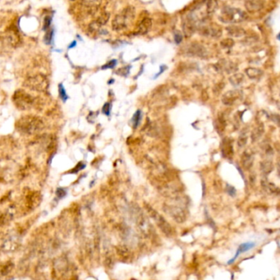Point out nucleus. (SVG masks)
<instances>
[{"label": "nucleus", "mask_w": 280, "mask_h": 280, "mask_svg": "<svg viewBox=\"0 0 280 280\" xmlns=\"http://www.w3.org/2000/svg\"><path fill=\"white\" fill-rule=\"evenodd\" d=\"M23 85L34 92H44L48 88V82L44 76L41 75H36L28 77Z\"/></svg>", "instance_id": "nucleus-5"}, {"label": "nucleus", "mask_w": 280, "mask_h": 280, "mask_svg": "<svg viewBox=\"0 0 280 280\" xmlns=\"http://www.w3.org/2000/svg\"><path fill=\"white\" fill-rule=\"evenodd\" d=\"M189 51L193 54H195L197 56L203 57L206 53V51L205 48L202 47L201 44H193L191 45V48Z\"/></svg>", "instance_id": "nucleus-21"}, {"label": "nucleus", "mask_w": 280, "mask_h": 280, "mask_svg": "<svg viewBox=\"0 0 280 280\" xmlns=\"http://www.w3.org/2000/svg\"><path fill=\"white\" fill-rule=\"evenodd\" d=\"M260 184H261V186H262L263 189H264L266 193H270V194H278V195H280V188H278L274 184H273L271 182H269V180L266 179L265 176L261 179Z\"/></svg>", "instance_id": "nucleus-12"}, {"label": "nucleus", "mask_w": 280, "mask_h": 280, "mask_svg": "<svg viewBox=\"0 0 280 280\" xmlns=\"http://www.w3.org/2000/svg\"><path fill=\"white\" fill-rule=\"evenodd\" d=\"M260 169L261 173L264 176L266 177L267 175H269L273 170V164L272 161L270 160H264V161H260Z\"/></svg>", "instance_id": "nucleus-16"}, {"label": "nucleus", "mask_w": 280, "mask_h": 280, "mask_svg": "<svg viewBox=\"0 0 280 280\" xmlns=\"http://www.w3.org/2000/svg\"><path fill=\"white\" fill-rule=\"evenodd\" d=\"M160 71H159V73H157V76H155V78H157V76H159L161 74V73H162V72L164 71H165V70L166 69V66H161V68H160Z\"/></svg>", "instance_id": "nucleus-38"}, {"label": "nucleus", "mask_w": 280, "mask_h": 280, "mask_svg": "<svg viewBox=\"0 0 280 280\" xmlns=\"http://www.w3.org/2000/svg\"><path fill=\"white\" fill-rule=\"evenodd\" d=\"M12 103L18 110L28 111L35 104V98L24 90H17L12 95Z\"/></svg>", "instance_id": "nucleus-3"}, {"label": "nucleus", "mask_w": 280, "mask_h": 280, "mask_svg": "<svg viewBox=\"0 0 280 280\" xmlns=\"http://www.w3.org/2000/svg\"><path fill=\"white\" fill-rule=\"evenodd\" d=\"M52 23V18L51 16H46L44 18V27H43V30H48V28L50 27Z\"/></svg>", "instance_id": "nucleus-32"}, {"label": "nucleus", "mask_w": 280, "mask_h": 280, "mask_svg": "<svg viewBox=\"0 0 280 280\" xmlns=\"http://www.w3.org/2000/svg\"><path fill=\"white\" fill-rule=\"evenodd\" d=\"M245 7L250 12H255L262 8L263 2L261 0H247L245 2Z\"/></svg>", "instance_id": "nucleus-15"}, {"label": "nucleus", "mask_w": 280, "mask_h": 280, "mask_svg": "<svg viewBox=\"0 0 280 280\" xmlns=\"http://www.w3.org/2000/svg\"><path fill=\"white\" fill-rule=\"evenodd\" d=\"M264 133V126L262 122H260L251 131V139L252 143L259 141Z\"/></svg>", "instance_id": "nucleus-13"}, {"label": "nucleus", "mask_w": 280, "mask_h": 280, "mask_svg": "<svg viewBox=\"0 0 280 280\" xmlns=\"http://www.w3.org/2000/svg\"><path fill=\"white\" fill-rule=\"evenodd\" d=\"M59 94H60L61 99H62L64 102H65L66 100L68 99L67 94V92H66L65 89H64V87H63L62 85H59Z\"/></svg>", "instance_id": "nucleus-31"}, {"label": "nucleus", "mask_w": 280, "mask_h": 280, "mask_svg": "<svg viewBox=\"0 0 280 280\" xmlns=\"http://www.w3.org/2000/svg\"><path fill=\"white\" fill-rule=\"evenodd\" d=\"M276 166H277V172H278V177L280 178V157H278V159H277Z\"/></svg>", "instance_id": "nucleus-37"}, {"label": "nucleus", "mask_w": 280, "mask_h": 280, "mask_svg": "<svg viewBox=\"0 0 280 280\" xmlns=\"http://www.w3.org/2000/svg\"><path fill=\"white\" fill-rule=\"evenodd\" d=\"M174 39H175V42L177 44H179L183 40V34H182L181 32L179 31V30H175L174 32Z\"/></svg>", "instance_id": "nucleus-30"}, {"label": "nucleus", "mask_w": 280, "mask_h": 280, "mask_svg": "<svg viewBox=\"0 0 280 280\" xmlns=\"http://www.w3.org/2000/svg\"><path fill=\"white\" fill-rule=\"evenodd\" d=\"M227 192L232 197H234L236 195V189L231 185H227Z\"/></svg>", "instance_id": "nucleus-35"}, {"label": "nucleus", "mask_w": 280, "mask_h": 280, "mask_svg": "<svg viewBox=\"0 0 280 280\" xmlns=\"http://www.w3.org/2000/svg\"><path fill=\"white\" fill-rule=\"evenodd\" d=\"M40 195L38 192L35 191H30L25 195V205L27 208L34 209L39 204Z\"/></svg>", "instance_id": "nucleus-10"}, {"label": "nucleus", "mask_w": 280, "mask_h": 280, "mask_svg": "<svg viewBox=\"0 0 280 280\" xmlns=\"http://www.w3.org/2000/svg\"><path fill=\"white\" fill-rule=\"evenodd\" d=\"M42 119L34 115H25L16 122V129L21 135L31 136L38 134L44 129Z\"/></svg>", "instance_id": "nucleus-1"}, {"label": "nucleus", "mask_w": 280, "mask_h": 280, "mask_svg": "<svg viewBox=\"0 0 280 280\" xmlns=\"http://www.w3.org/2000/svg\"><path fill=\"white\" fill-rule=\"evenodd\" d=\"M242 92L241 90H230V91H228L226 94H224L223 96V99H222V101L223 103L225 104V105H233L235 103L242 99Z\"/></svg>", "instance_id": "nucleus-9"}, {"label": "nucleus", "mask_w": 280, "mask_h": 280, "mask_svg": "<svg viewBox=\"0 0 280 280\" xmlns=\"http://www.w3.org/2000/svg\"><path fill=\"white\" fill-rule=\"evenodd\" d=\"M222 152L224 157L227 158H231L233 155V144H231V142L229 141V139H225L223 143V147H222Z\"/></svg>", "instance_id": "nucleus-19"}, {"label": "nucleus", "mask_w": 280, "mask_h": 280, "mask_svg": "<svg viewBox=\"0 0 280 280\" xmlns=\"http://www.w3.org/2000/svg\"><path fill=\"white\" fill-rule=\"evenodd\" d=\"M255 246H256V242H254V241H248V242H245L242 244H240L238 246V249H237V251H236V253L234 254L233 255V257L232 259L227 262V264H233V263L235 262V260L239 257L240 255H242V254H244L247 251H251L252 250L253 248H255Z\"/></svg>", "instance_id": "nucleus-8"}, {"label": "nucleus", "mask_w": 280, "mask_h": 280, "mask_svg": "<svg viewBox=\"0 0 280 280\" xmlns=\"http://www.w3.org/2000/svg\"><path fill=\"white\" fill-rule=\"evenodd\" d=\"M153 25V21L151 20V18L149 17H145L144 18L142 21L140 22L139 25V33L141 34H144L146 33H148L149 31V30L151 29Z\"/></svg>", "instance_id": "nucleus-17"}, {"label": "nucleus", "mask_w": 280, "mask_h": 280, "mask_svg": "<svg viewBox=\"0 0 280 280\" xmlns=\"http://www.w3.org/2000/svg\"><path fill=\"white\" fill-rule=\"evenodd\" d=\"M217 7L218 2L216 0H206V9L208 15L212 14L217 9Z\"/></svg>", "instance_id": "nucleus-24"}, {"label": "nucleus", "mask_w": 280, "mask_h": 280, "mask_svg": "<svg viewBox=\"0 0 280 280\" xmlns=\"http://www.w3.org/2000/svg\"><path fill=\"white\" fill-rule=\"evenodd\" d=\"M247 132L246 131H243V132L241 133V135H239L238 139V146L239 148H244L245 146L247 144V139H248V137H247Z\"/></svg>", "instance_id": "nucleus-25"}, {"label": "nucleus", "mask_w": 280, "mask_h": 280, "mask_svg": "<svg viewBox=\"0 0 280 280\" xmlns=\"http://www.w3.org/2000/svg\"><path fill=\"white\" fill-rule=\"evenodd\" d=\"M230 83L234 86V87H238L242 85L244 81V76L241 73H236L233 74L232 76L229 78Z\"/></svg>", "instance_id": "nucleus-22"}, {"label": "nucleus", "mask_w": 280, "mask_h": 280, "mask_svg": "<svg viewBox=\"0 0 280 280\" xmlns=\"http://www.w3.org/2000/svg\"><path fill=\"white\" fill-rule=\"evenodd\" d=\"M245 72H246V76H248V78L251 79V80H258V79H260V77L262 76L263 75V71L255 67L246 68Z\"/></svg>", "instance_id": "nucleus-18"}, {"label": "nucleus", "mask_w": 280, "mask_h": 280, "mask_svg": "<svg viewBox=\"0 0 280 280\" xmlns=\"http://www.w3.org/2000/svg\"><path fill=\"white\" fill-rule=\"evenodd\" d=\"M76 41H73V42L70 44V46L68 47V48H72L76 47Z\"/></svg>", "instance_id": "nucleus-39"}, {"label": "nucleus", "mask_w": 280, "mask_h": 280, "mask_svg": "<svg viewBox=\"0 0 280 280\" xmlns=\"http://www.w3.org/2000/svg\"><path fill=\"white\" fill-rule=\"evenodd\" d=\"M109 18H110V13L108 12V11H104V12H103L99 17L97 18L96 21H95L94 22H95V24H96L99 27L103 26V25H106V24L108 22Z\"/></svg>", "instance_id": "nucleus-23"}, {"label": "nucleus", "mask_w": 280, "mask_h": 280, "mask_svg": "<svg viewBox=\"0 0 280 280\" xmlns=\"http://www.w3.org/2000/svg\"><path fill=\"white\" fill-rule=\"evenodd\" d=\"M53 38V30H50L47 31V33H46V34H45L44 36L45 44L48 45H49L52 43Z\"/></svg>", "instance_id": "nucleus-28"}, {"label": "nucleus", "mask_w": 280, "mask_h": 280, "mask_svg": "<svg viewBox=\"0 0 280 280\" xmlns=\"http://www.w3.org/2000/svg\"><path fill=\"white\" fill-rule=\"evenodd\" d=\"M71 1H76V0H71Z\"/></svg>", "instance_id": "nucleus-41"}, {"label": "nucleus", "mask_w": 280, "mask_h": 280, "mask_svg": "<svg viewBox=\"0 0 280 280\" xmlns=\"http://www.w3.org/2000/svg\"><path fill=\"white\" fill-rule=\"evenodd\" d=\"M277 38H278V39H279V40H280V33H279V34H278V37H277Z\"/></svg>", "instance_id": "nucleus-40"}, {"label": "nucleus", "mask_w": 280, "mask_h": 280, "mask_svg": "<svg viewBox=\"0 0 280 280\" xmlns=\"http://www.w3.org/2000/svg\"><path fill=\"white\" fill-rule=\"evenodd\" d=\"M262 149L264 151V154L269 157V156H273V149L271 146L268 144H263L262 145Z\"/></svg>", "instance_id": "nucleus-27"}, {"label": "nucleus", "mask_w": 280, "mask_h": 280, "mask_svg": "<svg viewBox=\"0 0 280 280\" xmlns=\"http://www.w3.org/2000/svg\"><path fill=\"white\" fill-rule=\"evenodd\" d=\"M255 156L252 151L250 149H246L243 152L241 157V162H242V167L246 170H249L253 166Z\"/></svg>", "instance_id": "nucleus-11"}, {"label": "nucleus", "mask_w": 280, "mask_h": 280, "mask_svg": "<svg viewBox=\"0 0 280 280\" xmlns=\"http://www.w3.org/2000/svg\"><path fill=\"white\" fill-rule=\"evenodd\" d=\"M227 31L230 35L233 37H242L245 34V30L241 27L235 26V25H230V26L227 27Z\"/></svg>", "instance_id": "nucleus-20"}, {"label": "nucleus", "mask_w": 280, "mask_h": 280, "mask_svg": "<svg viewBox=\"0 0 280 280\" xmlns=\"http://www.w3.org/2000/svg\"><path fill=\"white\" fill-rule=\"evenodd\" d=\"M220 44L223 48H232L234 45V41H233V39H230V38H227V39H224L223 40L220 42Z\"/></svg>", "instance_id": "nucleus-26"}, {"label": "nucleus", "mask_w": 280, "mask_h": 280, "mask_svg": "<svg viewBox=\"0 0 280 280\" xmlns=\"http://www.w3.org/2000/svg\"><path fill=\"white\" fill-rule=\"evenodd\" d=\"M135 17V8L132 6L126 7L112 21V29L116 31L122 30L130 25Z\"/></svg>", "instance_id": "nucleus-2"}, {"label": "nucleus", "mask_w": 280, "mask_h": 280, "mask_svg": "<svg viewBox=\"0 0 280 280\" xmlns=\"http://www.w3.org/2000/svg\"><path fill=\"white\" fill-rule=\"evenodd\" d=\"M57 195L58 197H60V198H62L66 195V192L62 188H58L57 191Z\"/></svg>", "instance_id": "nucleus-36"}, {"label": "nucleus", "mask_w": 280, "mask_h": 280, "mask_svg": "<svg viewBox=\"0 0 280 280\" xmlns=\"http://www.w3.org/2000/svg\"><path fill=\"white\" fill-rule=\"evenodd\" d=\"M206 21L200 23L197 29L198 32L202 35L206 36V37H211V38H219L222 34V29L217 24L215 23H206Z\"/></svg>", "instance_id": "nucleus-6"}, {"label": "nucleus", "mask_w": 280, "mask_h": 280, "mask_svg": "<svg viewBox=\"0 0 280 280\" xmlns=\"http://www.w3.org/2000/svg\"><path fill=\"white\" fill-rule=\"evenodd\" d=\"M197 25H198L195 21L193 20L189 15H187L183 19V22H182V28H183L184 35L186 37H191L197 29Z\"/></svg>", "instance_id": "nucleus-7"}, {"label": "nucleus", "mask_w": 280, "mask_h": 280, "mask_svg": "<svg viewBox=\"0 0 280 280\" xmlns=\"http://www.w3.org/2000/svg\"><path fill=\"white\" fill-rule=\"evenodd\" d=\"M244 11L238 8L225 7L222 9L219 19L224 23H239L246 20Z\"/></svg>", "instance_id": "nucleus-4"}, {"label": "nucleus", "mask_w": 280, "mask_h": 280, "mask_svg": "<svg viewBox=\"0 0 280 280\" xmlns=\"http://www.w3.org/2000/svg\"><path fill=\"white\" fill-rule=\"evenodd\" d=\"M270 119L273 121V123H275L278 127H280V115L278 114H273L270 117Z\"/></svg>", "instance_id": "nucleus-33"}, {"label": "nucleus", "mask_w": 280, "mask_h": 280, "mask_svg": "<svg viewBox=\"0 0 280 280\" xmlns=\"http://www.w3.org/2000/svg\"><path fill=\"white\" fill-rule=\"evenodd\" d=\"M117 63V60H112L110 61L109 62L107 63L105 66H103V69H108V68H113L114 67H116Z\"/></svg>", "instance_id": "nucleus-34"}, {"label": "nucleus", "mask_w": 280, "mask_h": 280, "mask_svg": "<svg viewBox=\"0 0 280 280\" xmlns=\"http://www.w3.org/2000/svg\"><path fill=\"white\" fill-rule=\"evenodd\" d=\"M85 7L87 8L89 14H94L98 11L99 5L101 4L102 0H82Z\"/></svg>", "instance_id": "nucleus-14"}, {"label": "nucleus", "mask_w": 280, "mask_h": 280, "mask_svg": "<svg viewBox=\"0 0 280 280\" xmlns=\"http://www.w3.org/2000/svg\"><path fill=\"white\" fill-rule=\"evenodd\" d=\"M140 118H141V112L139 110L137 111L134 114V117H133V124H134V126L135 128H136L137 126H139V121H140Z\"/></svg>", "instance_id": "nucleus-29"}]
</instances>
